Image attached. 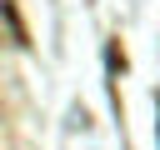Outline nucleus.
Listing matches in <instances>:
<instances>
[{
  "instance_id": "1",
  "label": "nucleus",
  "mask_w": 160,
  "mask_h": 150,
  "mask_svg": "<svg viewBox=\"0 0 160 150\" xmlns=\"http://www.w3.org/2000/svg\"><path fill=\"white\" fill-rule=\"evenodd\" d=\"M0 15H5V25H10L15 45H30V35H25V25H20V15H15V0H0Z\"/></svg>"
},
{
  "instance_id": "2",
  "label": "nucleus",
  "mask_w": 160,
  "mask_h": 150,
  "mask_svg": "<svg viewBox=\"0 0 160 150\" xmlns=\"http://www.w3.org/2000/svg\"><path fill=\"white\" fill-rule=\"evenodd\" d=\"M105 60H110V70H125V50L110 40V50H105Z\"/></svg>"
},
{
  "instance_id": "3",
  "label": "nucleus",
  "mask_w": 160,
  "mask_h": 150,
  "mask_svg": "<svg viewBox=\"0 0 160 150\" xmlns=\"http://www.w3.org/2000/svg\"><path fill=\"white\" fill-rule=\"evenodd\" d=\"M155 140H160V95H155Z\"/></svg>"
}]
</instances>
